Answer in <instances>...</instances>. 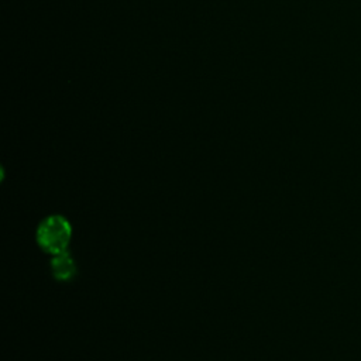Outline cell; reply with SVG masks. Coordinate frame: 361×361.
<instances>
[{
  "label": "cell",
  "instance_id": "7a4b0ae2",
  "mask_svg": "<svg viewBox=\"0 0 361 361\" xmlns=\"http://www.w3.org/2000/svg\"><path fill=\"white\" fill-rule=\"evenodd\" d=\"M51 272L54 279L58 282L72 281L78 274V268L73 257L68 251L54 255L51 258Z\"/></svg>",
  "mask_w": 361,
  "mask_h": 361
},
{
  "label": "cell",
  "instance_id": "6da1fadb",
  "mask_svg": "<svg viewBox=\"0 0 361 361\" xmlns=\"http://www.w3.org/2000/svg\"><path fill=\"white\" fill-rule=\"evenodd\" d=\"M72 231V224L65 216L49 214L37 226L35 241L45 254L54 257L68 251Z\"/></svg>",
  "mask_w": 361,
  "mask_h": 361
}]
</instances>
